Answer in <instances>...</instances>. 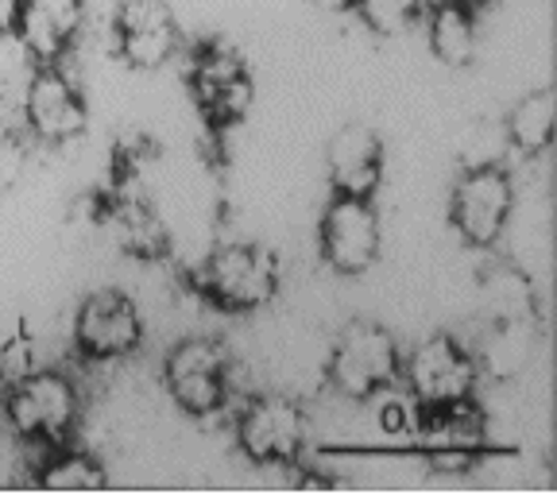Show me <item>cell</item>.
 <instances>
[{
    "label": "cell",
    "instance_id": "cell-9",
    "mask_svg": "<svg viewBox=\"0 0 557 495\" xmlns=\"http://www.w3.org/2000/svg\"><path fill=\"white\" fill-rule=\"evenodd\" d=\"M74 341H78L82 357L97 360V364L124 360L144 341V318H139L136 302L121 290H94L74 318Z\"/></svg>",
    "mask_w": 557,
    "mask_h": 495
},
{
    "label": "cell",
    "instance_id": "cell-25",
    "mask_svg": "<svg viewBox=\"0 0 557 495\" xmlns=\"http://www.w3.org/2000/svg\"><path fill=\"white\" fill-rule=\"evenodd\" d=\"M465 4H469V9H476V4H484V0H465Z\"/></svg>",
    "mask_w": 557,
    "mask_h": 495
},
{
    "label": "cell",
    "instance_id": "cell-18",
    "mask_svg": "<svg viewBox=\"0 0 557 495\" xmlns=\"http://www.w3.org/2000/svg\"><path fill=\"white\" fill-rule=\"evenodd\" d=\"M39 484L62 487V492H94L104 484V469L86 453H54L39 472Z\"/></svg>",
    "mask_w": 557,
    "mask_h": 495
},
{
    "label": "cell",
    "instance_id": "cell-19",
    "mask_svg": "<svg viewBox=\"0 0 557 495\" xmlns=\"http://www.w3.org/2000/svg\"><path fill=\"white\" fill-rule=\"evenodd\" d=\"M116 221H121L124 228V240L136 248V252L144 256H159L163 252V225H159V218L151 213V206L144 198H124L121 206H116Z\"/></svg>",
    "mask_w": 557,
    "mask_h": 495
},
{
    "label": "cell",
    "instance_id": "cell-16",
    "mask_svg": "<svg viewBox=\"0 0 557 495\" xmlns=\"http://www.w3.org/2000/svg\"><path fill=\"white\" fill-rule=\"evenodd\" d=\"M426 32H430V51L445 62V66H465L476 54V16L465 0H442L434 9H426Z\"/></svg>",
    "mask_w": 557,
    "mask_h": 495
},
{
    "label": "cell",
    "instance_id": "cell-10",
    "mask_svg": "<svg viewBox=\"0 0 557 495\" xmlns=\"http://www.w3.org/2000/svg\"><path fill=\"white\" fill-rule=\"evenodd\" d=\"M190 89L213 124H236L252 104V70L233 47L209 44L190 62Z\"/></svg>",
    "mask_w": 557,
    "mask_h": 495
},
{
    "label": "cell",
    "instance_id": "cell-20",
    "mask_svg": "<svg viewBox=\"0 0 557 495\" xmlns=\"http://www.w3.org/2000/svg\"><path fill=\"white\" fill-rule=\"evenodd\" d=\"M352 9L360 12V20H364L372 32L399 35L426 12V0H357Z\"/></svg>",
    "mask_w": 557,
    "mask_h": 495
},
{
    "label": "cell",
    "instance_id": "cell-6",
    "mask_svg": "<svg viewBox=\"0 0 557 495\" xmlns=\"http://www.w3.org/2000/svg\"><path fill=\"white\" fill-rule=\"evenodd\" d=\"M403 380H407V395L418 407H445V403L472 399V387H476V357L461 341L445 337H426L410 348L407 364L399 368Z\"/></svg>",
    "mask_w": 557,
    "mask_h": 495
},
{
    "label": "cell",
    "instance_id": "cell-14",
    "mask_svg": "<svg viewBox=\"0 0 557 495\" xmlns=\"http://www.w3.org/2000/svg\"><path fill=\"white\" fill-rule=\"evenodd\" d=\"M82 24H86V0H24L16 35L32 59L51 66L74 47V39L82 35Z\"/></svg>",
    "mask_w": 557,
    "mask_h": 495
},
{
    "label": "cell",
    "instance_id": "cell-23",
    "mask_svg": "<svg viewBox=\"0 0 557 495\" xmlns=\"http://www.w3.org/2000/svg\"><path fill=\"white\" fill-rule=\"evenodd\" d=\"M310 4H318V9H325V12H348L357 0H310Z\"/></svg>",
    "mask_w": 557,
    "mask_h": 495
},
{
    "label": "cell",
    "instance_id": "cell-15",
    "mask_svg": "<svg viewBox=\"0 0 557 495\" xmlns=\"http://www.w3.org/2000/svg\"><path fill=\"white\" fill-rule=\"evenodd\" d=\"M325 166H330V183L337 194H352V198H372L375 186L383 178V144L372 128L364 124H348L330 139L325 151Z\"/></svg>",
    "mask_w": 557,
    "mask_h": 495
},
{
    "label": "cell",
    "instance_id": "cell-1",
    "mask_svg": "<svg viewBox=\"0 0 557 495\" xmlns=\"http://www.w3.org/2000/svg\"><path fill=\"white\" fill-rule=\"evenodd\" d=\"M78 387L62 372H39L32 368L16 383L4 387V418L24 442L62 445L78 422Z\"/></svg>",
    "mask_w": 557,
    "mask_h": 495
},
{
    "label": "cell",
    "instance_id": "cell-5",
    "mask_svg": "<svg viewBox=\"0 0 557 495\" xmlns=\"http://www.w3.org/2000/svg\"><path fill=\"white\" fill-rule=\"evenodd\" d=\"M511 206H515V190L504 166L499 163L465 166V174L453 186L449 221L461 233L465 244L492 248L504 236L507 221H511Z\"/></svg>",
    "mask_w": 557,
    "mask_h": 495
},
{
    "label": "cell",
    "instance_id": "cell-11",
    "mask_svg": "<svg viewBox=\"0 0 557 495\" xmlns=\"http://www.w3.org/2000/svg\"><path fill=\"white\" fill-rule=\"evenodd\" d=\"M414 445L437 465H465L487 449V418L472 399L422 407L414 430Z\"/></svg>",
    "mask_w": 557,
    "mask_h": 495
},
{
    "label": "cell",
    "instance_id": "cell-3",
    "mask_svg": "<svg viewBox=\"0 0 557 495\" xmlns=\"http://www.w3.org/2000/svg\"><path fill=\"white\" fill-rule=\"evenodd\" d=\"M399 345L375 322H352L330 352V380L345 399H375L399 383Z\"/></svg>",
    "mask_w": 557,
    "mask_h": 495
},
{
    "label": "cell",
    "instance_id": "cell-7",
    "mask_svg": "<svg viewBox=\"0 0 557 495\" xmlns=\"http://www.w3.org/2000/svg\"><path fill=\"white\" fill-rule=\"evenodd\" d=\"M236 445L256 465H290L306 445V414L287 395H260L236 418Z\"/></svg>",
    "mask_w": 557,
    "mask_h": 495
},
{
    "label": "cell",
    "instance_id": "cell-24",
    "mask_svg": "<svg viewBox=\"0 0 557 495\" xmlns=\"http://www.w3.org/2000/svg\"><path fill=\"white\" fill-rule=\"evenodd\" d=\"M4 387H9V380H4V352H0V395H4Z\"/></svg>",
    "mask_w": 557,
    "mask_h": 495
},
{
    "label": "cell",
    "instance_id": "cell-21",
    "mask_svg": "<svg viewBox=\"0 0 557 495\" xmlns=\"http://www.w3.org/2000/svg\"><path fill=\"white\" fill-rule=\"evenodd\" d=\"M24 171H27L24 139L9 136V132H0V194H9L12 186L24 178Z\"/></svg>",
    "mask_w": 557,
    "mask_h": 495
},
{
    "label": "cell",
    "instance_id": "cell-13",
    "mask_svg": "<svg viewBox=\"0 0 557 495\" xmlns=\"http://www.w3.org/2000/svg\"><path fill=\"white\" fill-rule=\"evenodd\" d=\"M116 44L128 66L156 70L178 51V20L166 0H124L116 12Z\"/></svg>",
    "mask_w": 557,
    "mask_h": 495
},
{
    "label": "cell",
    "instance_id": "cell-17",
    "mask_svg": "<svg viewBox=\"0 0 557 495\" xmlns=\"http://www.w3.org/2000/svg\"><path fill=\"white\" fill-rule=\"evenodd\" d=\"M557 132V101L549 89L539 94H527L507 116V144H511L519 156H542L549 151Z\"/></svg>",
    "mask_w": 557,
    "mask_h": 495
},
{
    "label": "cell",
    "instance_id": "cell-22",
    "mask_svg": "<svg viewBox=\"0 0 557 495\" xmlns=\"http://www.w3.org/2000/svg\"><path fill=\"white\" fill-rule=\"evenodd\" d=\"M20 4H24V0H0V35H12V32H16Z\"/></svg>",
    "mask_w": 557,
    "mask_h": 495
},
{
    "label": "cell",
    "instance_id": "cell-2",
    "mask_svg": "<svg viewBox=\"0 0 557 495\" xmlns=\"http://www.w3.org/2000/svg\"><path fill=\"white\" fill-rule=\"evenodd\" d=\"M198 287L209 302L228 313L263 310L278 295V263L260 244H225L206 256Z\"/></svg>",
    "mask_w": 557,
    "mask_h": 495
},
{
    "label": "cell",
    "instance_id": "cell-8",
    "mask_svg": "<svg viewBox=\"0 0 557 495\" xmlns=\"http://www.w3.org/2000/svg\"><path fill=\"white\" fill-rule=\"evenodd\" d=\"M322 256L337 275H364L380 260V213L372 198L333 194L322 213Z\"/></svg>",
    "mask_w": 557,
    "mask_h": 495
},
{
    "label": "cell",
    "instance_id": "cell-12",
    "mask_svg": "<svg viewBox=\"0 0 557 495\" xmlns=\"http://www.w3.org/2000/svg\"><path fill=\"white\" fill-rule=\"evenodd\" d=\"M24 116H27L32 136L44 139V144H70V139H78L89 124V109H86V101H82L78 86H74L54 62L44 70H35L32 82H27Z\"/></svg>",
    "mask_w": 557,
    "mask_h": 495
},
{
    "label": "cell",
    "instance_id": "cell-4",
    "mask_svg": "<svg viewBox=\"0 0 557 495\" xmlns=\"http://www.w3.org/2000/svg\"><path fill=\"white\" fill-rule=\"evenodd\" d=\"M166 395L178 410L194 418L218 414L228 399V352L213 337H190L171 348L163 360Z\"/></svg>",
    "mask_w": 557,
    "mask_h": 495
}]
</instances>
